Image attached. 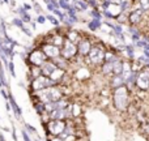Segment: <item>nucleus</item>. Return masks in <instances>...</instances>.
Instances as JSON below:
<instances>
[{"label": "nucleus", "instance_id": "nucleus-35", "mask_svg": "<svg viewBox=\"0 0 149 141\" xmlns=\"http://www.w3.org/2000/svg\"><path fill=\"white\" fill-rule=\"evenodd\" d=\"M102 1L110 3V4H120V3H122V0H102Z\"/></svg>", "mask_w": 149, "mask_h": 141}, {"label": "nucleus", "instance_id": "nucleus-22", "mask_svg": "<svg viewBox=\"0 0 149 141\" xmlns=\"http://www.w3.org/2000/svg\"><path fill=\"white\" fill-rule=\"evenodd\" d=\"M24 24H25V22L22 21V18H21V17H15V18L12 20V25H13V26H16V28L22 29L24 26H25Z\"/></svg>", "mask_w": 149, "mask_h": 141}, {"label": "nucleus", "instance_id": "nucleus-17", "mask_svg": "<svg viewBox=\"0 0 149 141\" xmlns=\"http://www.w3.org/2000/svg\"><path fill=\"white\" fill-rule=\"evenodd\" d=\"M102 25H103L102 20H98V18H92V20L88 22V29H89V30H92V31H95V30H98V29L102 28Z\"/></svg>", "mask_w": 149, "mask_h": 141}, {"label": "nucleus", "instance_id": "nucleus-9", "mask_svg": "<svg viewBox=\"0 0 149 141\" xmlns=\"http://www.w3.org/2000/svg\"><path fill=\"white\" fill-rule=\"evenodd\" d=\"M93 42L90 41V38L88 37H81L77 41V49H79V56L81 58H86L88 54L90 52V50L93 49Z\"/></svg>", "mask_w": 149, "mask_h": 141}, {"label": "nucleus", "instance_id": "nucleus-3", "mask_svg": "<svg viewBox=\"0 0 149 141\" xmlns=\"http://www.w3.org/2000/svg\"><path fill=\"white\" fill-rule=\"evenodd\" d=\"M106 58V51L103 50V47L101 46H93V49L90 50V52L88 54V56L85 58L86 64L90 67H100L105 63Z\"/></svg>", "mask_w": 149, "mask_h": 141}, {"label": "nucleus", "instance_id": "nucleus-47", "mask_svg": "<svg viewBox=\"0 0 149 141\" xmlns=\"http://www.w3.org/2000/svg\"><path fill=\"white\" fill-rule=\"evenodd\" d=\"M148 141H149V139H148Z\"/></svg>", "mask_w": 149, "mask_h": 141}, {"label": "nucleus", "instance_id": "nucleus-38", "mask_svg": "<svg viewBox=\"0 0 149 141\" xmlns=\"http://www.w3.org/2000/svg\"><path fill=\"white\" fill-rule=\"evenodd\" d=\"M22 7H24V8H25V9H26V10H28V12H29V10H30V9H31V5H29V4H24V5H22Z\"/></svg>", "mask_w": 149, "mask_h": 141}, {"label": "nucleus", "instance_id": "nucleus-29", "mask_svg": "<svg viewBox=\"0 0 149 141\" xmlns=\"http://www.w3.org/2000/svg\"><path fill=\"white\" fill-rule=\"evenodd\" d=\"M88 4H89V7L92 8H97L100 7V3H98V0H88Z\"/></svg>", "mask_w": 149, "mask_h": 141}, {"label": "nucleus", "instance_id": "nucleus-39", "mask_svg": "<svg viewBox=\"0 0 149 141\" xmlns=\"http://www.w3.org/2000/svg\"><path fill=\"white\" fill-rule=\"evenodd\" d=\"M12 133H13V140H15V141H17V136H16V128H13Z\"/></svg>", "mask_w": 149, "mask_h": 141}, {"label": "nucleus", "instance_id": "nucleus-5", "mask_svg": "<svg viewBox=\"0 0 149 141\" xmlns=\"http://www.w3.org/2000/svg\"><path fill=\"white\" fill-rule=\"evenodd\" d=\"M49 58L43 52L42 49H36L31 52L28 54V64L29 65H36V67H41L45 62H47Z\"/></svg>", "mask_w": 149, "mask_h": 141}, {"label": "nucleus", "instance_id": "nucleus-10", "mask_svg": "<svg viewBox=\"0 0 149 141\" xmlns=\"http://www.w3.org/2000/svg\"><path fill=\"white\" fill-rule=\"evenodd\" d=\"M41 49L43 50V52L47 55V58L51 60H54L55 58L60 56L62 55V49L58 46H55V44L50 43V42H45V43L41 44Z\"/></svg>", "mask_w": 149, "mask_h": 141}, {"label": "nucleus", "instance_id": "nucleus-37", "mask_svg": "<svg viewBox=\"0 0 149 141\" xmlns=\"http://www.w3.org/2000/svg\"><path fill=\"white\" fill-rule=\"evenodd\" d=\"M47 141H65L64 139H62V137H59V136H56V137H54V139H51V140H47Z\"/></svg>", "mask_w": 149, "mask_h": 141}, {"label": "nucleus", "instance_id": "nucleus-33", "mask_svg": "<svg viewBox=\"0 0 149 141\" xmlns=\"http://www.w3.org/2000/svg\"><path fill=\"white\" fill-rule=\"evenodd\" d=\"M25 12H28V10H26L24 7H18V8H17V13H18V16L24 15V13H25Z\"/></svg>", "mask_w": 149, "mask_h": 141}, {"label": "nucleus", "instance_id": "nucleus-7", "mask_svg": "<svg viewBox=\"0 0 149 141\" xmlns=\"http://www.w3.org/2000/svg\"><path fill=\"white\" fill-rule=\"evenodd\" d=\"M65 127H67V123L65 120H52V119H49V123L46 124L47 132L52 136H60V135L64 132Z\"/></svg>", "mask_w": 149, "mask_h": 141}, {"label": "nucleus", "instance_id": "nucleus-8", "mask_svg": "<svg viewBox=\"0 0 149 141\" xmlns=\"http://www.w3.org/2000/svg\"><path fill=\"white\" fill-rule=\"evenodd\" d=\"M136 86L140 90L149 89V65H144L139 72L136 77Z\"/></svg>", "mask_w": 149, "mask_h": 141}, {"label": "nucleus", "instance_id": "nucleus-2", "mask_svg": "<svg viewBox=\"0 0 149 141\" xmlns=\"http://www.w3.org/2000/svg\"><path fill=\"white\" fill-rule=\"evenodd\" d=\"M36 97L38 98V101H41L43 103L56 102V101L63 98V93L56 85V86H50V88L41 90V92H38V95H36Z\"/></svg>", "mask_w": 149, "mask_h": 141}, {"label": "nucleus", "instance_id": "nucleus-18", "mask_svg": "<svg viewBox=\"0 0 149 141\" xmlns=\"http://www.w3.org/2000/svg\"><path fill=\"white\" fill-rule=\"evenodd\" d=\"M65 74V69H63V68H58L56 71L54 72V73L50 76V78H52L55 82H58V84H60V81L63 80V77H64Z\"/></svg>", "mask_w": 149, "mask_h": 141}, {"label": "nucleus", "instance_id": "nucleus-45", "mask_svg": "<svg viewBox=\"0 0 149 141\" xmlns=\"http://www.w3.org/2000/svg\"><path fill=\"white\" fill-rule=\"evenodd\" d=\"M8 1H9V0H4V3H8Z\"/></svg>", "mask_w": 149, "mask_h": 141}, {"label": "nucleus", "instance_id": "nucleus-25", "mask_svg": "<svg viewBox=\"0 0 149 141\" xmlns=\"http://www.w3.org/2000/svg\"><path fill=\"white\" fill-rule=\"evenodd\" d=\"M46 17H47V20H49L54 26H59V25H60L59 20L55 17V15H49V16H46Z\"/></svg>", "mask_w": 149, "mask_h": 141}, {"label": "nucleus", "instance_id": "nucleus-36", "mask_svg": "<svg viewBox=\"0 0 149 141\" xmlns=\"http://www.w3.org/2000/svg\"><path fill=\"white\" fill-rule=\"evenodd\" d=\"M46 7H47V9H49L50 10V12H54V9H55V8H56V7H55V5L54 4H46Z\"/></svg>", "mask_w": 149, "mask_h": 141}, {"label": "nucleus", "instance_id": "nucleus-30", "mask_svg": "<svg viewBox=\"0 0 149 141\" xmlns=\"http://www.w3.org/2000/svg\"><path fill=\"white\" fill-rule=\"evenodd\" d=\"M25 128L28 129V132H29V133H37V129L34 128L33 126H30V124H29V123H26V124H25Z\"/></svg>", "mask_w": 149, "mask_h": 141}, {"label": "nucleus", "instance_id": "nucleus-26", "mask_svg": "<svg viewBox=\"0 0 149 141\" xmlns=\"http://www.w3.org/2000/svg\"><path fill=\"white\" fill-rule=\"evenodd\" d=\"M20 17L22 18V21H24L25 24H30V22H31V17H30V15H29V12H25L24 15H21Z\"/></svg>", "mask_w": 149, "mask_h": 141}, {"label": "nucleus", "instance_id": "nucleus-42", "mask_svg": "<svg viewBox=\"0 0 149 141\" xmlns=\"http://www.w3.org/2000/svg\"><path fill=\"white\" fill-rule=\"evenodd\" d=\"M1 128H3L4 132H9V128H7V127H1Z\"/></svg>", "mask_w": 149, "mask_h": 141}, {"label": "nucleus", "instance_id": "nucleus-15", "mask_svg": "<svg viewBox=\"0 0 149 141\" xmlns=\"http://www.w3.org/2000/svg\"><path fill=\"white\" fill-rule=\"evenodd\" d=\"M9 103H10V106H12V110H13V113H15V116L17 119H21V116H22V110H21V107L16 103V101H15V98H13V95L12 94H9Z\"/></svg>", "mask_w": 149, "mask_h": 141}, {"label": "nucleus", "instance_id": "nucleus-34", "mask_svg": "<svg viewBox=\"0 0 149 141\" xmlns=\"http://www.w3.org/2000/svg\"><path fill=\"white\" fill-rule=\"evenodd\" d=\"M34 8L38 12V15H42V8H41V5H38V3H34Z\"/></svg>", "mask_w": 149, "mask_h": 141}, {"label": "nucleus", "instance_id": "nucleus-27", "mask_svg": "<svg viewBox=\"0 0 149 141\" xmlns=\"http://www.w3.org/2000/svg\"><path fill=\"white\" fill-rule=\"evenodd\" d=\"M46 21H47L46 16H43V15H38V16H37V22H38L39 25H43Z\"/></svg>", "mask_w": 149, "mask_h": 141}, {"label": "nucleus", "instance_id": "nucleus-24", "mask_svg": "<svg viewBox=\"0 0 149 141\" xmlns=\"http://www.w3.org/2000/svg\"><path fill=\"white\" fill-rule=\"evenodd\" d=\"M139 7L144 12H149V0H139Z\"/></svg>", "mask_w": 149, "mask_h": 141}, {"label": "nucleus", "instance_id": "nucleus-20", "mask_svg": "<svg viewBox=\"0 0 149 141\" xmlns=\"http://www.w3.org/2000/svg\"><path fill=\"white\" fill-rule=\"evenodd\" d=\"M74 5H77V7L80 8V9L84 12V10H86L88 8H89V4H88V1L86 0H77L76 3H73Z\"/></svg>", "mask_w": 149, "mask_h": 141}, {"label": "nucleus", "instance_id": "nucleus-48", "mask_svg": "<svg viewBox=\"0 0 149 141\" xmlns=\"http://www.w3.org/2000/svg\"><path fill=\"white\" fill-rule=\"evenodd\" d=\"M86 1H88V0H86Z\"/></svg>", "mask_w": 149, "mask_h": 141}, {"label": "nucleus", "instance_id": "nucleus-46", "mask_svg": "<svg viewBox=\"0 0 149 141\" xmlns=\"http://www.w3.org/2000/svg\"><path fill=\"white\" fill-rule=\"evenodd\" d=\"M36 141H39V140H36Z\"/></svg>", "mask_w": 149, "mask_h": 141}, {"label": "nucleus", "instance_id": "nucleus-21", "mask_svg": "<svg viewBox=\"0 0 149 141\" xmlns=\"http://www.w3.org/2000/svg\"><path fill=\"white\" fill-rule=\"evenodd\" d=\"M34 108H36L37 114H39V115L46 113V110H45V103L41 102V101H38V103H34Z\"/></svg>", "mask_w": 149, "mask_h": 141}, {"label": "nucleus", "instance_id": "nucleus-14", "mask_svg": "<svg viewBox=\"0 0 149 141\" xmlns=\"http://www.w3.org/2000/svg\"><path fill=\"white\" fill-rule=\"evenodd\" d=\"M123 85H126V80H124L123 74H114V76L111 77L110 86L113 88V89H116V88L123 86Z\"/></svg>", "mask_w": 149, "mask_h": 141}, {"label": "nucleus", "instance_id": "nucleus-11", "mask_svg": "<svg viewBox=\"0 0 149 141\" xmlns=\"http://www.w3.org/2000/svg\"><path fill=\"white\" fill-rule=\"evenodd\" d=\"M144 15H145V12L140 7L136 8V9H132L131 12L128 13V22H130V25L137 26L139 24H141V21L144 20Z\"/></svg>", "mask_w": 149, "mask_h": 141}, {"label": "nucleus", "instance_id": "nucleus-4", "mask_svg": "<svg viewBox=\"0 0 149 141\" xmlns=\"http://www.w3.org/2000/svg\"><path fill=\"white\" fill-rule=\"evenodd\" d=\"M56 85H59L58 82H55L52 78H50V77L47 76H39L37 77V78H33L30 82V89L31 92H41V90L46 89V88H50V86H56Z\"/></svg>", "mask_w": 149, "mask_h": 141}, {"label": "nucleus", "instance_id": "nucleus-44", "mask_svg": "<svg viewBox=\"0 0 149 141\" xmlns=\"http://www.w3.org/2000/svg\"><path fill=\"white\" fill-rule=\"evenodd\" d=\"M10 5H12V7H15V5H16V1H15V0H10Z\"/></svg>", "mask_w": 149, "mask_h": 141}, {"label": "nucleus", "instance_id": "nucleus-16", "mask_svg": "<svg viewBox=\"0 0 149 141\" xmlns=\"http://www.w3.org/2000/svg\"><path fill=\"white\" fill-rule=\"evenodd\" d=\"M101 72H102L103 76L114 74V62H105L101 65Z\"/></svg>", "mask_w": 149, "mask_h": 141}, {"label": "nucleus", "instance_id": "nucleus-6", "mask_svg": "<svg viewBox=\"0 0 149 141\" xmlns=\"http://www.w3.org/2000/svg\"><path fill=\"white\" fill-rule=\"evenodd\" d=\"M79 55V49L77 44L73 41H71L70 38H65L64 44L62 47V56L67 60H73L74 58Z\"/></svg>", "mask_w": 149, "mask_h": 141}, {"label": "nucleus", "instance_id": "nucleus-28", "mask_svg": "<svg viewBox=\"0 0 149 141\" xmlns=\"http://www.w3.org/2000/svg\"><path fill=\"white\" fill-rule=\"evenodd\" d=\"M8 69H9V73L12 77H16V72H15V65H13V62L10 60L9 64H8Z\"/></svg>", "mask_w": 149, "mask_h": 141}, {"label": "nucleus", "instance_id": "nucleus-31", "mask_svg": "<svg viewBox=\"0 0 149 141\" xmlns=\"http://www.w3.org/2000/svg\"><path fill=\"white\" fill-rule=\"evenodd\" d=\"M0 94L3 95V98H4L5 101H8V99H9V94H7V92H5L4 89H1V90H0Z\"/></svg>", "mask_w": 149, "mask_h": 141}, {"label": "nucleus", "instance_id": "nucleus-32", "mask_svg": "<svg viewBox=\"0 0 149 141\" xmlns=\"http://www.w3.org/2000/svg\"><path fill=\"white\" fill-rule=\"evenodd\" d=\"M21 30H22V31H24V33H25V34H26V35L31 37V30H30V29H29V28H26V26H24V28H22V29H21Z\"/></svg>", "mask_w": 149, "mask_h": 141}, {"label": "nucleus", "instance_id": "nucleus-40", "mask_svg": "<svg viewBox=\"0 0 149 141\" xmlns=\"http://www.w3.org/2000/svg\"><path fill=\"white\" fill-rule=\"evenodd\" d=\"M37 24H38V22H37V21H36V22H30L31 29H36V28H37Z\"/></svg>", "mask_w": 149, "mask_h": 141}, {"label": "nucleus", "instance_id": "nucleus-1", "mask_svg": "<svg viewBox=\"0 0 149 141\" xmlns=\"http://www.w3.org/2000/svg\"><path fill=\"white\" fill-rule=\"evenodd\" d=\"M113 102H114V107L118 111H127L130 103V90L127 88V85L114 89Z\"/></svg>", "mask_w": 149, "mask_h": 141}, {"label": "nucleus", "instance_id": "nucleus-19", "mask_svg": "<svg viewBox=\"0 0 149 141\" xmlns=\"http://www.w3.org/2000/svg\"><path fill=\"white\" fill-rule=\"evenodd\" d=\"M89 16L92 18H98V20H102V17H103L102 12H98L97 8H92V9H90V12H89Z\"/></svg>", "mask_w": 149, "mask_h": 141}, {"label": "nucleus", "instance_id": "nucleus-12", "mask_svg": "<svg viewBox=\"0 0 149 141\" xmlns=\"http://www.w3.org/2000/svg\"><path fill=\"white\" fill-rule=\"evenodd\" d=\"M58 65L55 64V62L54 60H51V59H49L47 62H45L43 64L41 65V69H42V74L43 76H47V77H50L52 73H54L55 71L58 69Z\"/></svg>", "mask_w": 149, "mask_h": 141}, {"label": "nucleus", "instance_id": "nucleus-13", "mask_svg": "<svg viewBox=\"0 0 149 141\" xmlns=\"http://www.w3.org/2000/svg\"><path fill=\"white\" fill-rule=\"evenodd\" d=\"M65 38H67V37H64L63 34L56 33V34H52V35H50L49 39H47V42H50V43H52V44H55V46H58V47H60V49H62L63 44H64Z\"/></svg>", "mask_w": 149, "mask_h": 141}, {"label": "nucleus", "instance_id": "nucleus-43", "mask_svg": "<svg viewBox=\"0 0 149 141\" xmlns=\"http://www.w3.org/2000/svg\"><path fill=\"white\" fill-rule=\"evenodd\" d=\"M3 86H4V82H3L1 77H0V88H3Z\"/></svg>", "mask_w": 149, "mask_h": 141}, {"label": "nucleus", "instance_id": "nucleus-41", "mask_svg": "<svg viewBox=\"0 0 149 141\" xmlns=\"http://www.w3.org/2000/svg\"><path fill=\"white\" fill-rule=\"evenodd\" d=\"M0 141H5V139H4V135L0 132Z\"/></svg>", "mask_w": 149, "mask_h": 141}, {"label": "nucleus", "instance_id": "nucleus-23", "mask_svg": "<svg viewBox=\"0 0 149 141\" xmlns=\"http://www.w3.org/2000/svg\"><path fill=\"white\" fill-rule=\"evenodd\" d=\"M58 1H59V8L63 10H68L72 7V5L70 4V1H67V0H58Z\"/></svg>", "mask_w": 149, "mask_h": 141}]
</instances>
